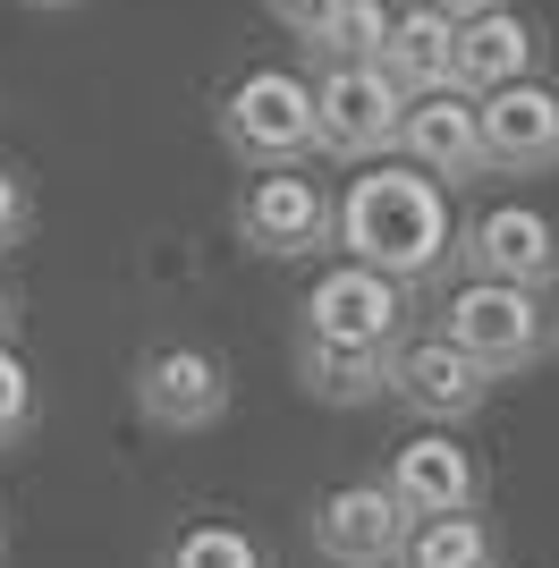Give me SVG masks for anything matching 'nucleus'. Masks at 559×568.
I'll return each mask as SVG.
<instances>
[{
	"mask_svg": "<svg viewBox=\"0 0 559 568\" xmlns=\"http://www.w3.org/2000/svg\"><path fill=\"white\" fill-rule=\"evenodd\" d=\"M365 179H348V195L331 204V246H348V263H365V272H382V281L416 288L433 281L449 263V246H458V230H449V195L441 179H424L416 162H356Z\"/></svg>",
	"mask_w": 559,
	"mask_h": 568,
	"instance_id": "f257e3e1",
	"label": "nucleus"
},
{
	"mask_svg": "<svg viewBox=\"0 0 559 568\" xmlns=\"http://www.w3.org/2000/svg\"><path fill=\"white\" fill-rule=\"evenodd\" d=\"M221 144L237 170H297L314 153V85L297 69H246L221 94Z\"/></svg>",
	"mask_w": 559,
	"mask_h": 568,
	"instance_id": "f03ea898",
	"label": "nucleus"
},
{
	"mask_svg": "<svg viewBox=\"0 0 559 568\" xmlns=\"http://www.w3.org/2000/svg\"><path fill=\"white\" fill-rule=\"evenodd\" d=\"M441 339H458L491 382L500 374H526L551 356V314H542V288H517V281H466L449 288L441 306Z\"/></svg>",
	"mask_w": 559,
	"mask_h": 568,
	"instance_id": "7ed1b4c3",
	"label": "nucleus"
},
{
	"mask_svg": "<svg viewBox=\"0 0 559 568\" xmlns=\"http://www.w3.org/2000/svg\"><path fill=\"white\" fill-rule=\"evenodd\" d=\"M398 111H407V94L373 60H323V77H314V153L382 162V153H398Z\"/></svg>",
	"mask_w": 559,
	"mask_h": 568,
	"instance_id": "20e7f679",
	"label": "nucleus"
},
{
	"mask_svg": "<svg viewBox=\"0 0 559 568\" xmlns=\"http://www.w3.org/2000/svg\"><path fill=\"white\" fill-rule=\"evenodd\" d=\"M128 390H136V416L153 433H212L230 416V365H221V348H204V339L144 348Z\"/></svg>",
	"mask_w": 559,
	"mask_h": 568,
	"instance_id": "39448f33",
	"label": "nucleus"
},
{
	"mask_svg": "<svg viewBox=\"0 0 559 568\" xmlns=\"http://www.w3.org/2000/svg\"><path fill=\"white\" fill-rule=\"evenodd\" d=\"M382 399H398L407 416H424V425H466V416L491 399V374L441 332L433 339H398L390 365H382Z\"/></svg>",
	"mask_w": 559,
	"mask_h": 568,
	"instance_id": "423d86ee",
	"label": "nucleus"
},
{
	"mask_svg": "<svg viewBox=\"0 0 559 568\" xmlns=\"http://www.w3.org/2000/svg\"><path fill=\"white\" fill-rule=\"evenodd\" d=\"M475 136H484V170L542 179V170H559V94L542 77H509V85L475 94Z\"/></svg>",
	"mask_w": 559,
	"mask_h": 568,
	"instance_id": "0eeeda50",
	"label": "nucleus"
},
{
	"mask_svg": "<svg viewBox=\"0 0 559 568\" xmlns=\"http://www.w3.org/2000/svg\"><path fill=\"white\" fill-rule=\"evenodd\" d=\"M449 255L466 263V281H517V288H551L559 281V221L535 204H491L458 230Z\"/></svg>",
	"mask_w": 559,
	"mask_h": 568,
	"instance_id": "6e6552de",
	"label": "nucleus"
},
{
	"mask_svg": "<svg viewBox=\"0 0 559 568\" xmlns=\"http://www.w3.org/2000/svg\"><path fill=\"white\" fill-rule=\"evenodd\" d=\"M237 237L255 246L263 263H305L331 246V195L297 170H263L255 187L237 195Z\"/></svg>",
	"mask_w": 559,
	"mask_h": 568,
	"instance_id": "1a4fd4ad",
	"label": "nucleus"
},
{
	"mask_svg": "<svg viewBox=\"0 0 559 568\" xmlns=\"http://www.w3.org/2000/svg\"><path fill=\"white\" fill-rule=\"evenodd\" d=\"M297 314H305V332L356 339V348H398V339H407V288L382 281V272H365V263L314 272V288H305Z\"/></svg>",
	"mask_w": 559,
	"mask_h": 568,
	"instance_id": "9d476101",
	"label": "nucleus"
},
{
	"mask_svg": "<svg viewBox=\"0 0 559 568\" xmlns=\"http://www.w3.org/2000/svg\"><path fill=\"white\" fill-rule=\"evenodd\" d=\"M407 544V509L390 500V484H339V493L314 500V551L331 568H390Z\"/></svg>",
	"mask_w": 559,
	"mask_h": 568,
	"instance_id": "9b49d317",
	"label": "nucleus"
},
{
	"mask_svg": "<svg viewBox=\"0 0 559 568\" xmlns=\"http://www.w3.org/2000/svg\"><path fill=\"white\" fill-rule=\"evenodd\" d=\"M398 162H416L424 179H449V187H475V179H484L475 94H458V85L407 94V111H398Z\"/></svg>",
	"mask_w": 559,
	"mask_h": 568,
	"instance_id": "f8f14e48",
	"label": "nucleus"
},
{
	"mask_svg": "<svg viewBox=\"0 0 559 568\" xmlns=\"http://www.w3.org/2000/svg\"><path fill=\"white\" fill-rule=\"evenodd\" d=\"M382 484H390V500L407 509V518L484 509V467H475V450H466V442H449V425H441V433H416V442H398L390 467H382Z\"/></svg>",
	"mask_w": 559,
	"mask_h": 568,
	"instance_id": "ddd939ff",
	"label": "nucleus"
},
{
	"mask_svg": "<svg viewBox=\"0 0 559 568\" xmlns=\"http://www.w3.org/2000/svg\"><path fill=\"white\" fill-rule=\"evenodd\" d=\"M535 60H542V34L517 18L509 0H491V9L458 18L449 85H458V94H491V85H509V77H535Z\"/></svg>",
	"mask_w": 559,
	"mask_h": 568,
	"instance_id": "4468645a",
	"label": "nucleus"
},
{
	"mask_svg": "<svg viewBox=\"0 0 559 568\" xmlns=\"http://www.w3.org/2000/svg\"><path fill=\"white\" fill-rule=\"evenodd\" d=\"M449 51H458V18L407 0V9H390V26H382L373 69L390 77L398 94H433V85H449Z\"/></svg>",
	"mask_w": 559,
	"mask_h": 568,
	"instance_id": "2eb2a0df",
	"label": "nucleus"
},
{
	"mask_svg": "<svg viewBox=\"0 0 559 568\" xmlns=\"http://www.w3.org/2000/svg\"><path fill=\"white\" fill-rule=\"evenodd\" d=\"M382 365H390V348H356V339L297 332V382L323 407H373L382 399Z\"/></svg>",
	"mask_w": 559,
	"mask_h": 568,
	"instance_id": "dca6fc26",
	"label": "nucleus"
},
{
	"mask_svg": "<svg viewBox=\"0 0 559 568\" xmlns=\"http://www.w3.org/2000/svg\"><path fill=\"white\" fill-rule=\"evenodd\" d=\"M390 568H500V535L475 509H449V518H407V544Z\"/></svg>",
	"mask_w": 559,
	"mask_h": 568,
	"instance_id": "f3484780",
	"label": "nucleus"
},
{
	"mask_svg": "<svg viewBox=\"0 0 559 568\" xmlns=\"http://www.w3.org/2000/svg\"><path fill=\"white\" fill-rule=\"evenodd\" d=\"M382 26H390L382 0H331L323 18L305 26V43L323 51V60H373V51H382Z\"/></svg>",
	"mask_w": 559,
	"mask_h": 568,
	"instance_id": "a211bd4d",
	"label": "nucleus"
},
{
	"mask_svg": "<svg viewBox=\"0 0 559 568\" xmlns=\"http://www.w3.org/2000/svg\"><path fill=\"white\" fill-rule=\"evenodd\" d=\"M162 568H272V560H263V544L246 535V526L204 518V526H186V535H170Z\"/></svg>",
	"mask_w": 559,
	"mask_h": 568,
	"instance_id": "6ab92c4d",
	"label": "nucleus"
},
{
	"mask_svg": "<svg viewBox=\"0 0 559 568\" xmlns=\"http://www.w3.org/2000/svg\"><path fill=\"white\" fill-rule=\"evenodd\" d=\"M26 433H34V374H26V356L0 339V450H18Z\"/></svg>",
	"mask_w": 559,
	"mask_h": 568,
	"instance_id": "aec40b11",
	"label": "nucleus"
},
{
	"mask_svg": "<svg viewBox=\"0 0 559 568\" xmlns=\"http://www.w3.org/2000/svg\"><path fill=\"white\" fill-rule=\"evenodd\" d=\"M26 221H34V204H26V179L0 162V255H9V246L26 237Z\"/></svg>",
	"mask_w": 559,
	"mask_h": 568,
	"instance_id": "412c9836",
	"label": "nucleus"
},
{
	"mask_svg": "<svg viewBox=\"0 0 559 568\" xmlns=\"http://www.w3.org/2000/svg\"><path fill=\"white\" fill-rule=\"evenodd\" d=\"M263 9H272V18H280V26H288V34H297V43H305V26L323 18L331 0H263Z\"/></svg>",
	"mask_w": 559,
	"mask_h": 568,
	"instance_id": "4be33fe9",
	"label": "nucleus"
},
{
	"mask_svg": "<svg viewBox=\"0 0 559 568\" xmlns=\"http://www.w3.org/2000/svg\"><path fill=\"white\" fill-rule=\"evenodd\" d=\"M424 9H441V18H475V9H491V0H424Z\"/></svg>",
	"mask_w": 559,
	"mask_h": 568,
	"instance_id": "5701e85b",
	"label": "nucleus"
},
{
	"mask_svg": "<svg viewBox=\"0 0 559 568\" xmlns=\"http://www.w3.org/2000/svg\"><path fill=\"white\" fill-rule=\"evenodd\" d=\"M9 323H18V297H9V281H0V339H9Z\"/></svg>",
	"mask_w": 559,
	"mask_h": 568,
	"instance_id": "b1692460",
	"label": "nucleus"
},
{
	"mask_svg": "<svg viewBox=\"0 0 559 568\" xmlns=\"http://www.w3.org/2000/svg\"><path fill=\"white\" fill-rule=\"evenodd\" d=\"M26 9H77V0H26Z\"/></svg>",
	"mask_w": 559,
	"mask_h": 568,
	"instance_id": "393cba45",
	"label": "nucleus"
}]
</instances>
